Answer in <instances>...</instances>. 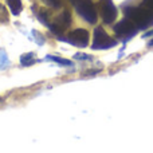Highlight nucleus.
Masks as SVG:
<instances>
[{
	"label": "nucleus",
	"mask_w": 153,
	"mask_h": 153,
	"mask_svg": "<svg viewBox=\"0 0 153 153\" xmlns=\"http://www.w3.org/2000/svg\"><path fill=\"white\" fill-rule=\"evenodd\" d=\"M125 13L126 18L132 19V22L137 23V26L141 30H145L148 26H151L153 23L152 16H153V11L148 10V8L143 7V8H125Z\"/></svg>",
	"instance_id": "1"
},
{
	"label": "nucleus",
	"mask_w": 153,
	"mask_h": 153,
	"mask_svg": "<svg viewBox=\"0 0 153 153\" xmlns=\"http://www.w3.org/2000/svg\"><path fill=\"white\" fill-rule=\"evenodd\" d=\"M116 40H111L109 35L103 31L102 27H97L94 30V42H93L91 47L94 50H103V48H110L116 46Z\"/></svg>",
	"instance_id": "2"
},
{
	"label": "nucleus",
	"mask_w": 153,
	"mask_h": 153,
	"mask_svg": "<svg viewBox=\"0 0 153 153\" xmlns=\"http://www.w3.org/2000/svg\"><path fill=\"white\" fill-rule=\"evenodd\" d=\"M114 32H116L120 38H128V39H129V38L136 35L137 28H136L134 23H133L129 18H125V19H122L118 24H116Z\"/></svg>",
	"instance_id": "3"
},
{
	"label": "nucleus",
	"mask_w": 153,
	"mask_h": 153,
	"mask_svg": "<svg viewBox=\"0 0 153 153\" xmlns=\"http://www.w3.org/2000/svg\"><path fill=\"white\" fill-rule=\"evenodd\" d=\"M75 10L82 18L86 22L94 24L97 22V13H95V10L91 7V4L86 1H78L75 3Z\"/></svg>",
	"instance_id": "4"
},
{
	"label": "nucleus",
	"mask_w": 153,
	"mask_h": 153,
	"mask_svg": "<svg viewBox=\"0 0 153 153\" xmlns=\"http://www.w3.org/2000/svg\"><path fill=\"white\" fill-rule=\"evenodd\" d=\"M67 42H70L76 47H86L89 42V31L83 28H76L73 32H70Z\"/></svg>",
	"instance_id": "5"
},
{
	"label": "nucleus",
	"mask_w": 153,
	"mask_h": 153,
	"mask_svg": "<svg viewBox=\"0 0 153 153\" xmlns=\"http://www.w3.org/2000/svg\"><path fill=\"white\" fill-rule=\"evenodd\" d=\"M117 13H118V10H117V7L111 1L106 3V4L103 5L102 18H103L105 23H111V22H114V19L117 18Z\"/></svg>",
	"instance_id": "6"
},
{
	"label": "nucleus",
	"mask_w": 153,
	"mask_h": 153,
	"mask_svg": "<svg viewBox=\"0 0 153 153\" xmlns=\"http://www.w3.org/2000/svg\"><path fill=\"white\" fill-rule=\"evenodd\" d=\"M70 24V13L69 12H63L61 16H58V18L55 19V28L56 30H63L66 28L67 26ZM53 28V30H55Z\"/></svg>",
	"instance_id": "7"
},
{
	"label": "nucleus",
	"mask_w": 153,
	"mask_h": 153,
	"mask_svg": "<svg viewBox=\"0 0 153 153\" xmlns=\"http://www.w3.org/2000/svg\"><path fill=\"white\" fill-rule=\"evenodd\" d=\"M36 61V56H35L34 53H27V54H23V55L20 56V65L24 67H28L31 66V65H34Z\"/></svg>",
	"instance_id": "8"
},
{
	"label": "nucleus",
	"mask_w": 153,
	"mask_h": 153,
	"mask_svg": "<svg viewBox=\"0 0 153 153\" xmlns=\"http://www.w3.org/2000/svg\"><path fill=\"white\" fill-rule=\"evenodd\" d=\"M7 4L10 7L12 15H19L23 10V5H22V0H7Z\"/></svg>",
	"instance_id": "9"
},
{
	"label": "nucleus",
	"mask_w": 153,
	"mask_h": 153,
	"mask_svg": "<svg viewBox=\"0 0 153 153\" xmlns=\"http://www.w3.org/2000/svg\"><path fill=\"white\" fill-rule=\"evenodd\" d=\"M46 61L55 62V63L61 65V66H73V62L71 61H67V59L59 58V56H55V55H47V56H46Z\"/></svg>",
	"instance_id": "10"
},
{
	"label": "nucleus",
	"mask_w": 153,
	"mask_h": 153,
	"mask_svg": "<svg viewBox=\"0 0 153 153\" xmlns=\"http://www.w3.org/2000/svg\"><path fill=\"white\" fill-rule=\"evenodd\" d=\"M11 62L8 59V55L5 53V50H0V70H5L7 67H10Z\"/></svg>",
	"instance_id": "11"
},
{
	"label": "nucleus",
	"mask_w": 153,
	"mask_h": 153,
	"mask_svg": "<svg viewBox=\"0 0 153 153\" xmlns=\"http://www.w3.org/2000/svg\"><path fill=\"white\" fill-rule=\"evenodd\" d=\"M32 35L35 36V38H34L35 42H36L39 46H42L43 43H45V38H43V35L40 34V32H38V31H35V30H34V31H32Z\"/></svg>",
	"instance_id": "12"
},
{
	"label": "nucleus",
	"mask_w": 153,
	"mask_h": 153,
	"mask_svg": "<svg viewBox=\"0 0 153 153\" xmlns=\"http://www.w3.org/2000/svg\"><path fill=\"white\" fill-rule=\"evenodd\" d=\"M74 59L76 61H79V59H85V61H91V59H94L91 55H87V54H82V53H76L74 55Z\"/></svg>",
	"instance_id": "13"
},
{
	"label": "nucleus",
	"mask_w": 153,
	"mask_h": 153,
	"mask_svg": "<svg viewBox=\"0 0 153 153\" xmlns=\"http://www.w3.org/2000/svg\"><path fill=\"white\" fill-rule=\"evenodd\" d=\"M46 4H48L50 7H54V8H59L62 4L61 0H45Z\"/></svg>",
	"instance_id": "14"
},
{
	"label": "nucleus",
	"mask_w": 153,
	"mask_h": 153,
	"mask_svg": "<svg viewBox=\"0 0 153 153\" xmlns=\"http://www.w3.org/2000/svg\"><path fill=\"white\" fill-rule=\"evenodd\" d=\"M144 5L151 8V11H153V0H144Z\"/></svg>",
	"instance_id": "15"
},
{
	"label": "nucleus",
	"mask_w": 153,
	"mask_h": 153,
	"mask_svg": "<svg viewBox=\"0 0 153 153\" xmlns=\"http://www.w3.org/2000/svg\"><path fill=\"white\" fill-rule=\"evenodd\" d=\"M0 101H1V97H0Z\"/></svg>",
	"instance_id": "16"
}]
</instances>
